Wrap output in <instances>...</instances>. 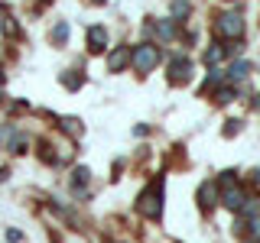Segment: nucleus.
<instances>
[{
  "instance_id": "obj_1",
  "label": "nucleus",
  "mask_w": 260,
  "mask_h": 243,
  "mask_svg": "<svg viewBox=\"0 0 260 243\" xmlns=\"http://www.w3.org/2000/svg\"><path fill=\"white\" fill-rule=\"evenodd\" d=\"M137 211H140L143 217H150V221H156V217L162 214V178H156L150 188H143V191H140Z\"/></svg>"
},
{
  "instance_id": "obj_2",
  "label": "nucleus",
  "mask_w": 260,
  "mask_h": 243,
  "mask_svg": "<svg viewBox=\"0 0 260 243\" xmlns=\"http://www.w3.org/2000/svg\"><path fill=\"white\" fill-rule=\"evenodd\" d=\"M130 62H134V68L137 71H153L156 68V62H159V49L156 46H137L134 52H130Z\"/></svg>"
},
{
  "instance_id": "obj_3",
  "label": "nucleus",
  "mask_w": 260,
  "mask_h": 243,
  "mask_svg": "<svg viewBox=\"0 0 260 243\" xmlns=\"http://www.w3.org/2000/svg\"><path fill=\"white\" fill-rule=\"evenodd\" d=\"M215 29H218V36H224V39H241V36H244V20H241V13H224V16H218Z\"/></svg>"
},
{
  "instance_id": "obj_4",
  "label": "nucleus",
  "mask_w": 260,
  "mask_h": 243,
  "mask_svg": "<svg viewBox=\"0 0 260 243\" xmlns=\"http://www.w3.org/2000/svg\"><path fill=\"white\" fill-rule=\"evenodd\" d=\"M189 78H192V62L185 59V55H176V59L169 62V81H173V85H185Z\"/></svg>"
},
{
  "instance_id": "obj_5",
  "label": "nucleus",
  "mask_w": 260,
  "mask_h": 243,
  "mask_svg": "<svg viewBox=\"0 0 260 243\" xmlns=\"http://www.w3.org/2000/svg\"><path fill=\"white\" fill-rule=\"evenodd\" d=\"M221 201H224V208H228V211H241L244 205H247V194H244V188H241L238 182H234V185H224Z\"/></svg>"
},
{
  "instance_id": "obj_6",
  "label": "nucleus",
  "mask_w": 260,
  "mask_h": 243,
  "mask_svg": "<svg viewBox=\"0 0 260 243\" xmlns=\"http://www.w3.org/2000/svg\"><path fill=\"white\" fill-rule=\"evenodd\" d=\"M104 49H108V29L91 26L88 29V52H104Z\"/></svg>"
},
{
  "instance_id": "obj_7",
  "label": "nucleus",
  "mask_w": 260,
  "mask_h": 243,
  "mask_svg": "<svg viewBox=\"0 0 260 243\" xmlns=\"http://www.w3.org/2000/svg\"><path fill=\"white\" fill-rule=\"evenodd\" d=\"M199 198H202V208L211 211L218 201H221V194H218V185H215V182H205V185L199 188Z\"/></svg>"
},
{
  "instance_id": "obj_8",
  "label": "nucleus",
  "mask_w": 260,
  "mask_h": 243,
  "mask_svg": "<svg viewBox=\"0 0 260 243\" xmlns=\"http://www.w3.org/2000/svg\"><path fill=\"white\" fill-rule=\"evenodd\" d=\"M127 62H130V49H124V46L114 49V52L108 55V68H111V71H120Z\"/></svg>"
},
{
  "instance_id": "obj_9",
  "label": "nucleus",
  "mask_w": 260,
  "mask_h": 243,
  "mask_svg": "<svg viewBox=\"0 0 260 243\" xmlns=\"http://www.w3.org/2000/svg\"><path fill=\"white\" fill-rule=\"evenodd\" d=\"M59 81H62L65 88H72V91H78V88H81V81H85V78H81L78 71H62V78H59Z\"/></svg>"
},
{
  "instance_id": "obj_10",
  "label": "nucleus",
  "mask_w": 260,
  "mask_h": 243,
  "mask_svg": "<svg viewBox=\"0 0 260 243\" xmlns=\"http://www.w3.org/2000/svg\"><path fill=\"white\" fill-rule=\"evenodd\" d=\"M65 39H69V23L62 20V23H55V29H52V43H55V46H62Z\"/></svg>"
},
{
  "instance_id": "obj_11",
  "label": "nucleus",
  "mask_w": 260,
  "mask_h": 243,
  "mask_svg": "<svg viewBox=\"0 0 260 243\" xmlns=\"http://www.w3.org/2000/svg\"><path fill=\"white\" fill-rule=\"evenodd\" d=\"M247 71H250V65H247V62H234V65H231V71H228V78H231V81H241L244 75H247Z\"/></svg>"
},
{
  "instance_id": "obj_12",
  "label": "nucleus",
  "mask_w": 260,
  "mask_h": 243,
  "mask_svg": "<svg viewBox=\"0 0 260 243\" xmlns=\"http://www.w3.org/2000/svg\"><path fill=\"white\" fill-rule=\"evenodd\" d=\"M173 16H176V20H185V16H189V0H176V4H173Z\"/></svg>"
},
{
  "instance_id": "obj_13",
  "label": "nucleus",
  "mask_w": 260,
  "mask_h": 243,
  "mask_svg": "<svg viewBox=\"0 0 260 243\" xmlns=\"http://www.w3.org/2000/svg\"><path fill=\"white\" fill-rule=\"evenodd\" d=\"M221 55H224V46H218V43H215V46H211L208 52H205V62H208V65H215L218 59H221Z\"/></svg>"
},
{
  "instance_id": "obj_14",
  "label": "nucleus",
  "mask_w": 260,
  "mask_h": 243,
  "mask_svg": "<svg viewBox=\"0 0 260 243\" xmlns=\"http://www.w3.org/2000/svg\"><path fill=\"white\" fill-rule=\"evenodd\" d=\"M62 130H65V133H75V136H78V133H81V124H78L75 117H65V120H62Z\"/></svg>"
},
{
  "instance_id": "obj_15",
  "label": "nucleus",
  "mask_w": 260,
  "mask_h": 243,
  "mask_svg": "<svg viewBox=\"0 0 260 243\" xmlns=\"http://www.w3.org/2000/svg\"><path fill=\"white\" fill-rule=\"evenodd\" d=\"M156 29H159V36H162V39H173V36H176V26H173V23H166V20H162Z\"/></svg>"
},
{
  "instance_id": "obj_16",
  "label": "nucleus",
  "mask_w": 260,
  "mask_h": 243,
  "mask_svg": "<svg viewBox=\"0 0 260 243\" xmlns=\"http://www.w3.org/2000/svg\"><path fill=\"white\" fill-rule=\"evenodd\" d=\"M88 175H91V172H88V169H81V166H78L75 172H72V182H75V185H85V182H88Z\"/></svg>"
},
{
  "instance_id": "obj_17",
  "label": "nucleus",
  "mask_w": 260,
  "mask_h": 243,
  "mask_svg": "<svg viewBox=\"0 0 260 243\" xmlns=\"http://www.w3.org/2000/svg\"><path fill=\"white\" fill-rule=\"evenodd\" d=\"M228 136H234V133H241V120H228V130H224Z\"/></svg>"
},
{
  "instance_id": "obj_18",
  "label": "nucleus",
  "mask_w": 260,
  "mask_h": 243,
  "mask_svg": "<svg viewBox=\"0 0 260 243\" xmlns=\"http://www.w3.org/2000/svg\"><path fill=\"white\" fill-rule=\"evenodd\" d=\"M218 101H234V91H231V88H221V91H218Z\"/></svg>"
},
{
  "instance_id": "obj_19",
  "label": "nucleus",
  "mask_w": 260,
  "mask_h": 243,
  "mask_svg": "<svg viewBox=\"0 0 260 243\" xmlns=\"http://www.w3.org/2000/svg\"><path fill=\"white\" fill-rule=\"evenodd\" d=\"M4 32H7V36H16V23L10 20V16L4 20Z\"/></svg>"
},
{
  "instance_id": "obj_20",
  "label": "nucleus",
  "mask_w": 260,
  "mask_h": 243,
  "mask_svg": "<svg viewBox=\"0 0 260 243\" xmlns=\"http://www.w3.org/2000/svg\"><path fill=\"white\" fill-rule=\"evenodd\" d=\"M254 182H257V185H260V169H257V172H254Z\"/></svg>"
},
{
  "instance_id": "obj_21",
  "label": "nucleus",
  "mask_w": 260,
  "mask_h": 243,
  "mask_svg": "<svg viewBox=\"0 0 260 243\" xmlns=\"http://www.w3.org/2000/svg\"><path fill=\"white\" fill-rule=\"evenodd\" d=\"M0 81H4V68H0Z\"/></svg>"
},
{
  "instance_id": "obj_22",
  "label": "nucleus",
  "mask_w": 260,
  "mask_h": 243,
  "mask_svg": "<svg viewBox=\"0 0 260 243\" xmlns=\"http://www.w3.org/2000/svg\"><path fill=\"white\" fill-rule=\"evenodd\" d=\"M39 4H49V0H39Z\"/></svg>"
},
{
  "instance_id": "obj_23",
  "label": "nucleus",
  "mask_w": 260,
  "mask_h": 243,
  "mask_svg": "<svg viewBox=\"0 0 260 243\" xmlns=\"http://www.w3.org/2000/svg\"><path fill=\"white\" fill-rule=\"evenodd\" d=\"M94 4H104V0H94Z\"/></svg>"
}]
</instances>
